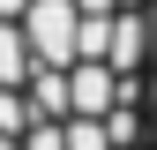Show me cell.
<instances>
[{"mask_svg":"<svg viewBox=\"0 0 157 150\" xmlns=\"http://www.w3.org/2000/svg\"><path fill=\"white\" fill-rule=\"evenodd\" d=\"M0 150H23V135H0Z\"/></svg>","mask_w":157,"mask_h":150,"instance_id":"obj_5","label":"cell"},{"mask_svg":"<svg viewBox=\"0 0 157 150\" xmlns=\"http://www.w3.org/2000/svg\"><path fill=\"white\" fill-rule=\"evenodd\" d=\"M142 53H150V15L135 8V15H120V30H112V68L142 75Z\"/></svg>","mask_w":157,"mask_h":150,"instance_id":"obj_1","label":"cell"},{"mask_svg":"<svg viewBox=\"0 0 157 150\" xmlns=\"http://www.w3.org/2000/svg\"><path fill=\"white\" fill-rule=\"evenodd\" d=\"M0 15H8V23H23V15H30V0H0Z\"/></svg>","mask_w":157,"mask_h":150,"instance_id":"obj_4","label":"cell"},{"mask_svg":"<svg viewBox=\"0 0 157 150\" xmlns=\"http://www.w3.org/2000/svg\"><path fill=\"white\" fill-rule=\"evenodd\" d=\"M135 8H142V0H120V15H135Z\"/></svg>","mask_w":157,"mask_h":150,"instance_id":"obj_6","label":"cell"},{"mask_svg":"<svg viewBox=\"0 0 157 150\" xmlns=\"http://www.w3.org/2000/svg\"><path fill=\"white\" fill-rule=\"evenodd\" d=\"M30 120H37V112H30V90H15V83H0V135H23Z\"/></svg>","mask_w":157,"mask_h":150,"instance_id":"obj_3","label":"cell"},{"mask_svg":"<svg viewBox=\"0 0 157 150\" xmlns=\"http://www.w3.org/2000/svg\"><path fill=\"white\" fill-rule=\"evenodd\" d=\"M30 68H37V53H30L23 23H8V15H0V83H15V90H23V83H30Z\"/></svg>","mask_w":157,"mask_h":150,"instance_id":"obj_2","label":"cell"}]
</instances>
